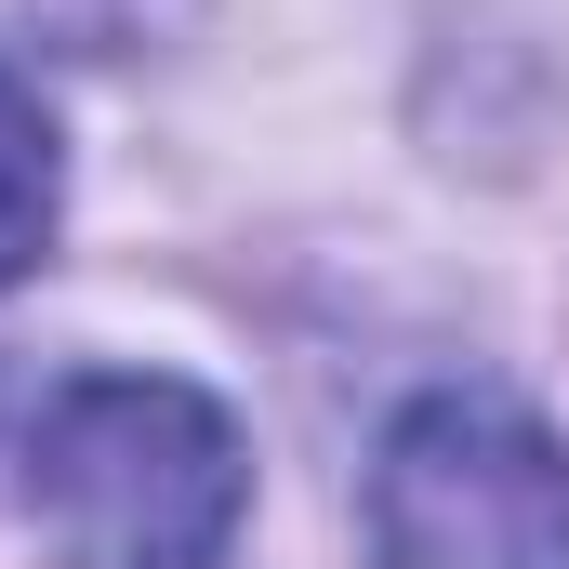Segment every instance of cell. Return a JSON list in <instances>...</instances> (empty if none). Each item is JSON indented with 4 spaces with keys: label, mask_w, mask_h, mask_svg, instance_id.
<instances>
[{
    "label": "cell",
    "mask_w": 569,
    "mask_h": 569,
    "mask_svg": "<svg viewBox=\"0 0 569 569\" xmlns=\"http://www.w3.org/2000/svg\"><path fill=\"white\" fill-rule=\"evenodd\" d=\"M53 199H67V159H53V107L0 67V279H27L40 266V239H53Z\"/></svg>",
    "instance_id": "obj_3"
},
{
    "label": "cell",
    "mask_w": 569,
    "mask_h": 569,
    "mask_svg": "<svg viewBox=\"0 0 569 569\" xmlns=\"http://www.w3.org/2000/svg\"><path fill=\"white\" fill-rule=\"evenodd\" d=\"M371 569H569V437L503 385H437L371 450Z\"/></svg>",
    "instance_id": "obj_2"
},
{
    "label": "cell",
    "mask_w": 569,
    "mask_h": 569,
    "mask_svg": "<svg viewBox=\"0 0 569 569\" xmlns=\"http://www.w3.org/2000/svg\"><path fill=\"white\" fill-rule=\"evenodd\" d=\"M27 517L53 569H226L252 450L186 371H67L27 425Z\"/></svg>",
    "instance_id": "obj_1"
}]
</instances>
